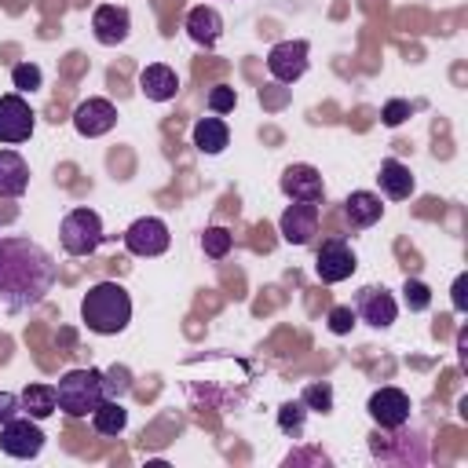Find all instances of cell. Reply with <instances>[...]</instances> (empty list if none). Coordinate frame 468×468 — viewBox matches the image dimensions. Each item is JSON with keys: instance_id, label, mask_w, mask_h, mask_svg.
<instances>
[{"instance_id": "cell-8", "label": "cell", "mask_w": 468, "mask_h": 468, "mask_svg": "<svg viewBox=\"0 0 468 468\" xmlns=\"http://www.w3.org/2000/svg\"><path fill=\"white\" fill-rule=\"evenodd\" d=\"M33 124H37V113L18 91L0 95V143H7V146L26 143L33 135Z\"/></svg>"}, {"instance_id": "cell-34", "label": "cell", "mask_w": 468, "mask_h": 468, "mask_svg": "<svg viewBox=\"0 0 468 468\" xmlns=\"http://www.w3.org/2000/svg\"><path fill=\"white\" fill-rule=\"evenodd\" d=\"M464 289H468V274H457V282H453V307H457V311H464V307H468Z\"/></svg>"}, {"instance_id": "cell-13", "label": "cell", "mask_w": 468, "mask_h": 468, "mask_svg": "<svg viewBox=\"0 0 468 468\" xmlns=\"http://www.w3.org/2000/svg\"><path fill=\"white\" fill-rule=\"evenodd\" d=\"M91 33H95V40L106 44V48L124 44L128 33H132V15H128V7H121V4H99L95 15H91Z\"/></svg>"}, {"instance_id": "cell-24", "label": "cell", "mask_w": 468, "mask_h": 468, "mask_svg": "<svg viewBox=\"0 0 468 468\" xmlns=\"http://www.w3.org/2000/svg\"><path fill=\"white\" fill-rule=\"evenodd\" d=\"M230 245H234V234H230L227 227H208V230L201 234V249H205V256H212V260H223V256L230 252Z\"/></svg>"}, {"instance_id": "cell-3", "label": "cell", "mask_w": 468, "mask_h": 468, "mask_svg": "<svg viewBox=\"0 0 468 468\" xmlns=\"http://www.w3.org/2000/svg\"><path fill=\"white\" fill-rule=\"evenodd\" d=\"M55 395H58V410L69 413V417H88L102 399H106V388H102V369H69L58 377L55 384Z\"/></svg>"}, {"instance_id": "cell-6", "label": "cell", "mask_w": 468, "mask_h": 468, "mask_svg": "<svg viewBox=\"0 0 468 468\" xmlns=\"http://www.w3.org/2000/svg\"><path fill=\"white\" fill-rule=\"evenodd\" d=\"M355 267H358V260H355V252H351V245L344 238H325L322 249L314 252V274L325 285L347 282L355 274Z\"/></svg>"}, {"instance_id": "cell-10", "label": "cell", "mask_w": 468, "mask_h": 468, "mask_svg": "<svg viewBox=\"0 0 468 468\" xmlns=\"http://www.w3.org/2000/svg\"><path fill=\"white\" fill-rule=\"evenodd\" d=\"M168 241H172V234H168L165 219H157V216H139L124 230V249L132 256H161L168 249Z\"/></svg>"}, {"instance_id": "cell-12", "label": "cell", "mask_w": 468, "mask_h": 468, "mask_svg": "<svg viewBox=\"0 0 468 468\" xmlns=\"http://www.w3.org/2000/svg\"><path fill=\"white\" fill-rule=\"evenodd\" d=\"M355 314L373 329H388L399 314V303L384 285H362L355 296Z\"/></svg>"}, {"instance_id": "cell-14", "label": "cell", "mask_w": 468, "mask_h": 468, "mask_svg": "<svg viewBox=\"0 0 468 468\" xmlns=\"http://www.w3.org/2000/svg\"><path fill=\"white\" fill-rule=\"evenodd\" d=\"M278 186H282V194L289 201H318L322 205V197H325V183H322L314 165H289L282 172Z\"/></svg>"}, {"instance_id": "cell-20", "label": "cell", "mask_w": 468, "mask_h": 468, "mask_svg": "<svg viewBox=\"0 0 468 468\" xmlns=\"http://www.w3.org/2000/svg\"><path fill=\"white\" fill-rule=\"evenodd\" d=\"M190 139H194V146H197L201 154H223L227 143H230V128H227V121H223L219 113H212V117H201V121L194 124Z\"/></svg>"}, {"instance_id": "cell-16", "label": "cell", "mask_w": 468, "mask_h": 468, "mask_svg": "<svg viewBox=\"0 0 468 468\" xmlns=\"http://www.w3.org/2000/svg\"><path fill=\"white\" fill-rule=\"evenodd\" d=\"M186 33H190L194 44H201V48H216L219 37H223V18H219V11L208 7V4L190 7V11H186Z\"/></svg>"}, {"instance_id": "cell-22", "label": "cell", "mask_w": 468, "mask_h": 468, "mask_svg": "<svg viewBox=\"0 0 468 468\" xmlns=\"http://www.w3.org/2000/svg\"><path fill=\"white\" fill-rule=\"evenodd\" d=\"M18 402H22V413L33 417V420H44V417H51L58 410L55 384H26L22 395H18Z\"/></svg>"}, {"instance_id": "cell-29", "label": "cell", "mask_w": 468, "mask_h": 468, "mask_svg": "<svg viewBox=\"0 0 468 468\" xmlns=\"http://www.w3.org/2000/svg\"><path fill=\"white\" fill-rule=\"evenodd\" d=\"M300 402H303L307 410L329 413V410H333V388H329V384H307L303 395H300Z\"/></svg>"}, {"instance_id": "cell-27", "label": "cell", "mask_w": 468, "mask_h": 468, "mask_svg": "<svg viewBox=\"0 0 468 468\" xmlns=\"http://www.w3.org/2000/svg\"><path fill=\"white\" fill-rule=\"evenodd\" d=\"M402 303H406L410 311H428L431 289H428L424 282H417V278H406V282H402Z\"/></svg>"}, {"instance_id": "cell-1", "label": "cell", "mask_w": 468, "mask_h": 468, "mask_svg": "<svg viewBox=\"0 0 468 468\" xmlns=\"http://www.w3.org/2000/svg\"><path fill=\"white\" fill-rule=\"evenodd\" d=\"M55 260L29 238H0V303L11 311L37 307L55 285Z\"/></svg>"}, {"instance_id": "cell-11", "label": "cell", "mask_w": 468, "mask_h": 468, "mask_svg": "<svg viewBox=\"0 0 468 468\" xmlns=\"http://www.w3.org/2000/svg\"><path fill=\"white\" fill-rule=\"evenodd\" d=\"M318 201H292L285 205L282 219H278V230L289 245H311V238L318 234Z\"/></svg>"}, {"instance_id": "cell-15", "label": "cell", "mask_w": 468, "mask_h": 468, "mask_svg": "<svg viewBox=\"0 0 468 468\" xmlns=\"http://www.w3.org/2000/svg\"><path fill=\"white\" fill-rule=\"evenodd\" d=\"M113 124H117V106H113L110 99H84V102L73 110V128H77V135H84V139L106 135Z\"/></svg>"}, {"instance_id": "cell-28", "label": "cell", "mask_w": 468, "mask_h": 468, "mask_svg": "<svg viewBox=\"0 0 468 468\" xmlns=\"http://www.w3.org/2000/svg\"><path fill=\"white\" fill-rule=\"evenodd\" d=\"M40 80H44V73H40L37 62H18V66L11 69V84H15L18 91H37Z\"/></svg>"}, {"instance_id": "cell-18", "label": "cell", "mask_w": 468, "mask_h": 468, "mask_svg": "<svg viewBox=\"0 0 468 468\" xmlns=\"http://www.w3.org/2000/svg\"><path fill=\"white\" fill-rule=\"evenodd\" d=\"M344 216H347L351 230H366L384 216V201L373 190H351L347 201H344Z\"/></svg>"}, {"instance_id": "cell-32", "label": "cell", "mask_w": 468, "mask_h": 468, "mask_svg": "<svg viewBox=\"0 0 468 468\" xmlns=\"http://www.w3.org/2000/svg\"><path fill=\"white\" fill-rule=\"evenodd\" d=\"M410 113H413V106H410L406 99H391V102L384 106V113H380V121H384L388 128H399V124H402V121H406Z\"/></svg>"}, {"instance_id": "cell-17", "label": "cell", "mask_w": 468, "mask_h": 468, "mask_svg": "<svg viewBox=\"0 0 468 468\" xmlns=\"http://www.w3.org/2000/svg\"><path fill=\"white\" fill-rule=\"evenodd\" d=\"M139 91H143L150 102H168V99H176V91H179V77H176L172 66L150 62V66L139 73Z\"/></svg>"}, {"instance_id": "cell-2", "label": "cell", "mask_w": 468, "mask_h": 468, "mask_svg": "<svg viewBox=\"0 0 468 468\" xmlns=\"http://www.w3.org/2000/svg\"><path fill=\"white\" fill-rule=\"evenodd\" d=\"M80 322L99 333V336H113L124 333L132 322V296L121 282H95L84 296H80Z\"/></svg>"}, {"instance_id": "cell-30", "label": "cell", "mask_w": 468, "mask_h": 468, "mask_svg": "<svg viewBox=\"0 0 468 468\" xmlns=\"http://www.w3.org/2000/svg\"><path fill=\"white\" fill-rule=\"evenodd\" d=\"M234 102H238V95H234V88H227V84H216V88L208 91V110H212V113H230Z\"/></svg>"}, {"instance_id": "cell-26", "label": "cell", "mask_w": 468, "mask_h": 468, "mask_svg": "<svg viewBox=\"0 0 468 468\" xmlns=\"http://www.w3.org/2000/svg\"><path fill=\"white\" fill-rule=\"evenodd\" d=\"M303 417H307V406H303V402H282V410H278V428L296 439V435L303 431Z\"/></svg>"}, {"instance_id": "cell-23", "label": "cell", "mask_w": 468, "mask_h": 468, "mask_svg": "<svg viewBox=\"0 0 468 468\" xmlns=\"http://www.w3.org/2000/svg\"><path fill=\"white\" fill-rule=\"evenodd\" d=\"M128 424V410L121 406V399H102L95 410H91V428L99 435H121Z\"/></svg>"}, {"instance_id": "cell-9", "label": "cell", "mask_w": 468, "mask_h": 468, "mask_svg": "<svg viewBox=\"0 0 468 468\" xmlns=\"http://www.w3.org/2000/svg\"><path fill=\"white\" fill-rule=\"evenodd\" d=\"M366 410H369V417H373L377 428L399 431V428L410 420V410H413V406H410V395H406L402 388H377V391L369 395Z\"/></svg>"}, {"instance_id": "cell-4", "label": "cell", "mask_w": 468, "mask_h": 468, "mask_svg": "<svg viewBox=\"0 0 468 468\" xmlns=\"http://www.w3.org/2000/svg\"><path fill=\"white\" fill-rule=\"evenodd\" d=\"M58 241L69 256H91L102 245V219L95 208H73L58 223Z\"/></svg>"}, {"instance_id": "cell-21", "label": "cell", "mask_w": 468, "mask_h": 468, "mask_svg": "<svg viewBox=\"0 0 468 468\" xmlns=\"http://www.w3.org/2000/svg\"><path fill=\"white\" fill-rule=\"evenodd\" d=\"M380 190L391 197V201H402V197H410L413 190H417V179H413V172L402 165V161H395V157H388V161H380Z\"/></svg>"}, {"instance_id": "cell-19", "label": "cell", "mask_w": 468, "mask_h": 468, "mask_svg": "<svg viewBox=\"0 0 468 468\" xmlns=\"http://www.w3.org/2000/svg\"><path fill=\"white\" fill-rule=\"evenodd\" d=\"M29 190V165L15 150H0V197H22Z\"/></svg>"}, {"instance_id": "cell-33", "label": "cell", "mask_w": 468, "mask_h": 468, "mask_svg": "<svg viewBox=\"0 0 468 468\" xmlns=\"http://www.w3.org/2000/svg\"><path fill=\"white\" fill-rule=\"evenodd\" d=\"M22 413V402H18V395H11V391H0V424H7L11 417H18Z\"/></svg>"}, {"instance_id": "cell-7", "label": "cell", "mask_w": 468, "mask_h": 468, "mask_svg": "<svg viewBox=\"0 0 468 468\" xmlns=\"http://www.w3.org/2000/svg\"><path fill=\"white\" fill-rule=\"evenodd\" d=\"M0 450L7 457H18V461H29L44 450V431L37 428L33 417H11L7 424H0Z\"/></svg>"}, {"instance_id": "cell-25", "label": "cell", "mask_w": 468, "mask_h": 468, "mask_svg": "<svg viewBox=\"0 0 468 468\" xmlns=\"http://www.w3.org/2000/svg\"><path fill=\"white\" fill-rule=\"evenodd\" d=\"M102 388H106V399H124L132 391V373L128 366H110L102 373Z\"/></svg>"}, {"instance_id": "cell-31", "label": "cell", "mask_w": 468, "mask_h": 468, "mask_svg": "<svg viewBox=\"0 0 468 468\" xmlns=\"http://www.w3.org/2000/svg\"><path fill=\"white\" fill-rule=\"evenodd\" d=\"M355 322H358L355 307H333V311H329V333H336V336L351 333V325H355Z\"/></svg>"}, {"instance_id": "cell-5", "label": "cell", "mask_w": 468, "mask_h": 468, "mask_svg": "<svg viewBox=\"0 0 468 468\" xmlns=\"http://www.w3.org/2000/svg\"><path fill=\"white\" fill-rule=\"evenodd\" d=\"M311 66V48L307 40H278L271 51H267V73L278 80V84H292L307 73Z\"/></svg>"}]
</instances>
